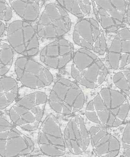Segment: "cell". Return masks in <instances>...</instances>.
I'll return each instance as SVG.
<instances>
[{
  "label": "cell",
  "instance_id": "cell-42",
  "mask_svg": "<svg viewBox=\"0 0 130 157\" xmlns=\"http://www.w3.org/2000/svg\"><path fill=\"white\" fill-rule=\"evenodd\" d=\"M106 40L104 34L101 35V40H100V50L106 52Z\"/></svg>",
  "mask_w": 130,
  "mask_h": 157
},
{
  "label": "cell",
  "instance_id": "cell-34",
  "mask_svg": "<svg viewBox=\"0 0 130 157\" xmlns=\"http://www.w3.org/2000/svg\"><path fill=\"white\" fill-rule=\"evenodd\" d=\"M121 52L123 53H130V40H123L121 41Z\"/></svg>",
  "mask_w": 130,
  "mask_h": 157
},
{
  "label": "cell",
  "instance_id": "cell-8",
  "mask_svg": "<svg viewBox=\"0 0 130 157\" xmlns=\"http://www.w3.org/2000/svg\"><path fill=\"white\" fill-rule=\"evenodd\" d=\"M63 134L66 148L72 155H81L90 146L89 133L81 116H76L69 121Z\"/></svg>",
  "mask_w": 130,
  "mask_h": 157
},
{
  "label": "cell",
  "instance_id": "cell-2",
  "mask_svg": "<svg viewBox=\"0 0 130 157\" xmlns=\"http://www.w3.org/2000/svg\"><path fill=\"white\" fill-rule=\"evenodd\" d=\"M45 105L37 101L35 92L28 94L11 107L8 112L10 120L24 131L34 132L43 118Z\"/></svg>",
  "mask_w": 130,
  "mask_h": 157
},
{
  "label": "cell",
  "instance_id": "cell-22",
  "mask_svg": "<svg viewBox=\"0 0 130 157\" xmlns=\"http://www.w3.org/2000/svg\"><path fill=\"white\" fill-rule=\"evenodd\" d=\"M108 56L110 66L113 69L117 70L119 67L121 57L120 53L110 52Z\"/></svg>",
  "mask_w": 130,
  "mask_h": 157
},
{
  "label": "cell",
  "instance_id": "cell-63",
  "mask_svg": "<svg viewBox=\"0 0 130 157\" xmlns=\"http://www.w3.org/2000/svg\"></svg>",
  "mask_w": 130,
  "mask_h": 157
},
{
  "label": "cell",
  "instance_id": "cell-1",
  "mask_svg": "<svg viewBox=\"0 0 130 157\" xmlns=\"http://www.w3.org/2000/svg\"><path fill=\"white\" fill-rule=\"evenodd\" d=\"M32 139L21 132L11 121L0 116V156L24 157L35 150Z\"/></svg>",
  "mask_w": 130,
  "mask_h": 157
},
{
  "label": "cell",
  "instance_id": "cell-53",
  "mask_svg": "<svg viewBox=\"0 0 130 157\" xmlns=\"http://www.w3.org/2000/svg\"><path fill=\"white\" fill-rule=\"evenodd\" d=\"M63 105V104H62ZM71 111L65 106L63 105V108H62V113L63 114H68L71 113Z\"/></svg>",
  "mask_w": 130,
  "mask_h": 157
},
{
  "label": "cell",
  "instance_id": "cell-52",
  "mask_svg": "<svg viewBox=\"0 0 130 157\" xmlns=\"http://www.w3.org/2000/svg\"><path fill=\"white\" fill-rule=\"evenodd\" d=\"M119 109L120 107L114 108V109H111L110 110V112L117 117V115L118 113L119 110Z\"/></svg>",
  "mask_w": 130,
  "mask_h": 157
},
{
  "label": "cell",
  "instance_id": "cell-56",
  "mask_svg": "<svg viewBox=\"0 0 130 157\" xmlns=\"http://www.w3.org/2000/svg\"><path fill=\"white\" fill-rule=\"evenodd\" d=\"M103 33H102V34H103ZM102 34H101V35H102ZM101 35L100 36H99V37L96 40L95 42V47L98 48L100 49V40H101Z\"/></svg>",
  "mask_w": 130,
  "mask_h": 157
},
{
  "label": "cell",
  "instance_id": "cell-28",
  "mask_svg": "<svg viewBox=\"0 0 130 157\" xmlns=\"http://www.w3.org/2000/svg\"><path fill=\"white\" fill-rule=\"evenodd\" d=\"M84 101V96L83 92H81L76 97L73 103V108H76L78 110L83 108Z\"/></svg>",
  "mask_w": 130,
  "mask_h": 157
},
{
  "label": "cell",
  "instance_id": "cell-11",
  "mask_svg": "<svg viewBox=\"0 0 130 157\" xmlns=\"http://www.w3.org/2000/svg\"><path fill=\"white\" fill-rule=\"evenodd\" d=\"M18 85L10 76L0 77V110L9 107L18 96Z\"/></svg>",
  "mask_w": 130,
  "mask_h": 157
},
{
  "label": "cell",
  "instance_id": "cell-54",
  "mask_svg": "<svg viewBox=\"0 0 130 157\" xmlns=\"http://www.w3.org/2000/svg\"><path fill=\"white\" fill-rule=\"evenodd\" d=\"M95 63H96L98 66L99 67V70L103 71L104 69H105V68H105L104 64H103V63H102L100 60L97 61Z\"/></svg>",
  "mask_w": 130,
  "mask_h": 157
},
{
  "label": "cell",
  "instance_id": "cell-43",
  "mask_svg": "<svg viewBox=\"0 0 130 157\" xmlns=\"http://www.w3.org/2000/svg\"><path fill=\"white\" fill-rule=\"evenodd\" d=\"M80 46L85 47V48L89 49L90 50H93V48H94L93 45H91V44L88 43V42L84 40L83 39H80Z\"/></svg>",
  "mask_w": 130,
  "mask_h": 157
},
{
  "label": "cell",
  "instance_id": "cell-20",
  "mask_svg": "<svg viewBox=\"0 0 130 157\" xmlns=\"http://www.w3.org/2000/svg\"><path fill=\"white\" fill-rule=\"evenodd\" d=\"M81 92V90L79 88L73 89L70 88L66 93L63 102L67 103L70 106H72L75 100Z\"/></svg>",
  "mask_w": 130,
  "mask_h": 157
},
{
  "label": "cell",
  "instance_id": "cell-49",
  "mask_svg": "<svg viewBox=\"0 0 130 157\" xmlns=\"http://www.w3.org/2000/svg\"><path fill=\"white\" fill-rule=\"evenodd\" d=\"M58 40V43L61 46H70L69 42L64 39H60Z\"/></svg>",
  "mask_w": 130,
  "mask_h": 157
},
{
  "label": "cell",
  "instance_id": "cell-25",
  "mask_svg": "<svg viewBox=\"0 0 130 157\" xmlns=\"http://www.w3.org/2000/svg\"><path fill=\"white\" fill-rule=\"evenodd\" d=\"M102 100L108 109H110V91L109 89L104 88L99 93Z\"/></svg>",
  "mask_w": 130,
  "mask_h": 157
},
{
  "label": "cell",
  "instance_id": "cell-37",
  "mask_svg": "<svg viewBox=\"0 0 130 157\" xmlns=\"http://www.w3.org/2000/svg\"><path fill=\"white\" fill-rule=\"evenodd\" d=\"M49 101H53V102H59V103L63 104V101H61L58 97V95L53 90H51L49 97Z\"/></svg>",
  "mask_w": 130,
  "mask_h": 157
},
{
  "label": "cell",
  "instance_id": "cell-6",
  "mask_svg": "<svg viewBox=\"0 0 130 157\" xmlns=\"http://www.w3.org/2000/svg\"><path fill=\"white\" fill-rule=\"evenodd\" d=\"M15 72L20 83L27 87L38 89L49 86L53 81L50 72L29 57H19L15 63Z\"/></svg>",
  "mask_w": 130,
  "mask_h": 157
},
{
  "label": "cell",
  "instance_id": "cell-60",
  "mask_svg": "<svg viewBox=\"0 0 130 157\" xmlns=\"http://www.w3.org/2000/svg\"><path fill=\"white\" fill-rule=\"evenodd\" d=\"M130 63V56L128 55V59H127V64H129Z\"/></svg>",
  "mask_w": 130,
  "mask_h": 157
},
{
  "label": "cell",
  "instance_id": "cell-44",
  "mask_svg": "<svg viewBox=\"0 0 130 157\" xmlns=\"http://www.w3.org/2000/svg\"><path fill=\"white\" fill-rule=\"evenodd\" d=\"M71 74L73 78H76L77 76L80 75V71H78V69L73 64L72 66V71Z\"/></svg>",
  "mask_w": 130,
  "mask_h": 157
},
{
  "label": "cell",
  "instance_id": "cell-47",
  "mask_svg": "<svg viewBox=\"0 0 130 157\" xmlns=\"http://www.w3.org/2000/svg\"><path fill=\"white\" fill-rule=\"evenodd\" d=\"M123 77H124V76H123L122 72H120L117 73L116 74L113 76V82L115 83H116V82H117L119 80H120L121 78H123Z\"/></svg>",
  "mask_w": 130,
  "mask_h": 157
},
{
  "label": "cell",
  "instance_id": "cell-30",
  "mask_svg": "<svg viewBox=\"0 0 130 157\" xmlns=\"http://www.w3.org/2000/svg\"><path fill=\"white\" fill-rule=\"evenodd\" d=\"M71 53H67L64 56H61L58 59V68L59 69L64 67L66 63H68L71 59Z\"/></svg>",
  "mask_w": 130,
  "mask_h": 157
},
{
  "label": "cell",
  "instance_id": "cell-50",
  "mask_svg": "<svg viewBox=\"0 0 130 157\" xmlns=\"http://www.w3.org/2000/svg\"><path fill=\"white\" fill-rule=\"evenodd\" d=\"M6 30V25L3 21L0 20V38L2 36Z\"/></svg>",
  "mask_w": 130,
  "mask_h": 157
},
{
  "label": "cell",
  "instance_id": "cell-19",
  "mask_svg": "<svg viewBox=\"0 0 130 157\" xmlns=\"http://www.w3.org/2000/svg\"><path fill=\"white\" fill-rule=\"evenodd\" d=\"M130 123H128L122 134V145L126 157H130Z\"/></svg>",
  "mask_w": 130,
  "mask_h": 157
},
{
  "label": "cell",
  "instance_id": "cell-23",
  "mask_svg": "<svg viewBox=\"0 0 130 157\" xmlns=\"http://www.w3.org/2000/svg\"><path fill=\"white\" fill-rule=\"evenodd\" d=\"M129 110V104L128 102L125 101L120 107L119 110L117 115V118L124 122L128 113Z\"/></svg>",
  "mask_w": 130,
  "mask_h": 157
},
{
  "label": "cell",
  "instance_id": "cell-4",
  "mask_svg": "<svg viewBox=\"0 0 130 157\" xmlns=\"http://www.w3.org/2000/svg\"><path fill=\"white\" fill-rule=\"evenodd\" d=\"M8 44L18 54L27 57L35 56L39 51V41L35 29L29 22L16 20L7 28Z\"/></svg>",
  "mask_w": 130,
  "mask_h": 157
},
{
  "label": "cell",
  "instance_id": "cell-9",
  "mask_svg": "<svg viewBox=\"0 0 130 157\" xmlns=\"http://www.w3.org/2000/svg\"><path fill=\"white\" fill-rule=\"evenodd\" d=\"M90 145L98 157H117L121 148L119 139L104 128L92 126L88 132Z\"/></svg>",
  "mask_w": 130,
  "mask_h": 157
},
{
  "label": "cell",
  "instance_id": "cell-7",
  "mask_svg": "<svg viewBox=\"0 0 130 157\" xmlns=\"http://www.w3.org/2000/svg\"><path fill=\"white\" fill-rule=\"evenodd\" d=\"M93 10L100 25L107 29L122 25L129 4L126 0H91Z\"/></svg>",
  "mask_w": 130,
  "mask_h": 157
},
{
  "label": "cell",
  "instance_id": "cell-36",
  "mask_svg": "<svg viewBox=\"0 0 130 157\" xmlns=\"http://www.w3.org/2000/svg\"><path fill=\"white\" fill-rule=\"evenodd\" d=\"M58 45L60 57L64 56L65 54L71 52V48L70 46H61L59 44Z\"/></svg>",
  "mask_w": 130,
  "mask_h": 157
},
{
  "label": "cell",
  "instance_id": "cell-32",
  "mask_svg": "<svg viewBox=\"0 0 130 157\" xmlns=\"http://www.w3.org/2000/svg\"><path fill=\"white\" fill-rule=\"evenodd\" d=\"M86 116L89 121L92 122L99 124V121L97 115L95 111L90 112L86 111L85 112Z\"/></svg>",
  "mask_w": 130,
  "mask_h": 157
},
{
  "label": "cell",
  "instance_id": "cell-13",
  "mask_svg": "<svg viewBox=\"0 0 130 157\" xmlns=\"http://www.w3.org/2000/svg\"><path fill=\"white\" fill-rule=\"evenodd\" d=\"M100 26L97 21L93 18H83L76 23L75 31L77 32L80 39H83L93 45L94 42V29Z\"/></svg>",
  "mask_w": 130,
  "mask_h": 157
},
{
  "label": "cell",
  "instance_id": "cell-35",
  "mask_svg": "<svg viewBox=\"0 0 130 157\" xmlns=\"http://www.w3.org/2000/svg\"><path fill=\"white\" fill-rule=\"evenodd\" d=\"M79 82L81 85L85 86L88 88L94 89L95 87V83L88 81L84 77H82Z\"/></svg>",
  "mask_w": 130,
  "mask_h": 157
},
{
  "label": "cell",
  "instance_id": "cell-51",
  "mask_svg": "<svg viewBox=\"0 0 130 157\" xmlns=\"http://www.w3.org/2000/svg\"><path fill=\"white\" fill-rule=\"evenodd\" d=\"M124 78L127 79L128 82H129L130 81V71H123L122 72Z\"/></svg>",
  "mask_w": 130,
  "mask_h": 157
},
{
  "label": "cell",
  "instance_id": "cell-61",
  "mask_svg": "<svg viewBox=\"0 0 130 157\" xmlns=\"http://www.w3.org/2000/svg\"><path fill=\"white\" fill-rule=\"evenodd\" d=\"M33 157H48V156H46L43 155L42 156H34Z\"/></svg>",
  "mask_w": 130,
  "mask_h": 157
},
{
  "label": "cell",
  "instance_id": "cell-15",
  "mask_svg": "<svg viewBox=\"0 0 130 157\" xmlns=\"http://www.w3.org/2000/svg\"><path fill=\"white\" fill-rule=\"evenodd\" d=\"M94 60L85 53L78 51L75 54L73 62L78 71H82L89 67L94 62Z\"/></svg>",
  "mask_w": 130,
  "mask_h": 157
},
{
  "label": "cell",
  "instance_id": "cell-40",
  "mask_svg": "<svg viewBox=\"0 0 130 157\" xmlns=\"http://www.w3.org/2000/svg\"><path fill=\"white\" fill-rule=\"evenodd\" d=\"M78 51L80 52H82V53H85V54H86L87 56L90 57L91 59H93L94 60H96L97 59L96 55H95V54H94V53L91 52L90 51L86 49H80Z\"/></svg>",
  "mask_w": 130,
  "mask_h": 157
},
{
  "label": "cell",
  "instance_id": "cell-14",
  "mask_svg": "<svg viewBox=\"0 0 130 157\" xmlns=\"http://www.w3.org/2000/svg\"><path fill=\"white\" fill-rule=\"evenodd\" d=\"M13 50L9 44L0 42V77L5 76L13 62Z\"/></svg>",
  "mask_w": 130,
  "mask_h": 157
},
{
  "label": "cell",
  "instance_id": "cell-18",
  "mask_svg": "<svg viewBox=\"0 0 130 157\" xmlns=\"http://www.w3.org/2000/svg\"><path fill=\"white\" fill-rule=\"evenodd\" d=\"M99 71V67L98 66L96 63H93L84 73V77L90 82L95 84L97 82Z\"/></svg>",
  "mask_w": 130,
  "mask_h": 157
},
{
  "label": "cell",
  "instance_id": "cell-16",
  "mask_svg": "<svg viewBox=\"0 0 130 157\" xmlns=\"http://www.w3.org/2000/svg\"><path fill=\"white\" fill-rule=\"evenodd\" d=\"M13 12L12 8L6 0H0V20L7 22L12 18Z\"/></svg>",
  "mask_w": 130,
  "mask_h": 157
},
{
  "label": "cell",
  "instance_id": "cell-41",
  "mask_svg": "<svg viewBox=\"0 0 130 157\" xmlns=\"http://www.w3.org/2000/svg\"><path fill=\"white\" fill-rule=\"evenodd\" d=\"M102 71V74L98 77L97 80V81L98 83V84L102 83V82L105 80V78H106V76L107 74V70L106 68H105L103 71Z\"/></svg>",
  "mask_w": 130,
  "mask_h": 157
},
{
  "label": "cell",
  "instance_id": "cell-24",
  "mask_svg": "<svg viewBox=\"0 0 130 157\" xmlns=\"http://www.w3.org/2000/svg\"><path fill=\"white\" fill-rule=\"evenodd\" d=\"M121 41L122 40L117 34L115 38L113 40L110 48L109 51L110 52L120 53L121 52Z\"/></svg>",
  "mask_w": 130,
  "mask_h": 157
},
{
  "label": "cell",
  "instance_id": "cell-33",
  "mask_svg": "<svg viewBox=\"0 0 130 157\" xmlns=\"http://www.w3.org/2000/svg\"><path fill=\"white\" fill-rule=\"evenodd\" d=\"M49 104L50 107L56 112L61 113L62 112V108H63L62 104L59 102L50 101H49Z\"/></svg>",
  "mask_w": 130,
  "mask_h": 157
},
{
  "label": "cell",
  "instance_id": "cell-45",
  "mask_svg": "<svg viewBox=\"0 0 130 157\" xmlns=\"http://www.w3.org/2000/svg\"><path fill=\"white\" fill-rule=\"evenodd\" d=\"M73 39L74 41L77 45H80V37L79 34L76 31L74 30L73 34Z\"/></svg>",
  "mask_w": 130,
  "mask_h": 157
},
{
  "label": "cell",
  "instance_id": "cell-3",
  "mask_svg": "<svg viewBox=\"0 0 130 157\" xmlns=\"http://www.w3.org/2000/svg\"><path fill=\"white\" fill-rule=\"evenodd\" d=\"M71 26L68 12L58 4L50 3L46 5L39 15L36 33L43 38L55 39L65 35Z\"/></svg>",
  "mask_w": 130,
  "mask_h": 157
},
{
  "label": "cell",
  "instance_id": "cell-58",
  "mask_svg": "<svg viewBox=\"0 0 130 157\" xmlns=\"http://www.w3.org/2000/svg\"><path fill=\"white\" fill-rule=\"evenodd\" d=\"M70 88L73 89H78V86H77L76 84H74V83H72V84Z\"/></svg>",
  "mask_w": 130,
  "mask_h": 157
},
{
  "label": "cell",
  "instance_id": "cell-12",
  "mask_svg": "<svg viewBox=\"0 0 130 157\" xmlns=\"http://www.w3.org/2000/svg\"><path fill=\"white\" fill-rule=\"evenodd\" d=\"M58 4L68 13L82 19L88 16L91 10L90 0H57Z\"/></svg>",
  "mask_w": 130,
  "mask_h": 157
},
{
  "label": "cell",
  "instance_id": "cell-38",
  "mask_svg": "<svg viewBox=\"0 0 130 157\" xmlns=\"http://www.w3.org/2000/svg\"><path fill=\"white\" fill-rule=\"evenodd\" d=\"M129 54H121L119 64L118 68L121 69L127 64V59Z\"/></svg>",
  "mask_w": 130,
  "mask_h": 157
},
{
  "label": "cell",
  "instance_id": "cell-29",
  "mask_svg": "<svg viewBox=\"0 0 130 157\" xmlns=\"http://www.w3.org/2000/svg\"><path fill=\"white\" fill-rule=\"evenodd\" d=\"M116 86L125 91L130 90V83L124 77L115 83Z\"/></svg>",
  "mask_w": 130,
  "mask_h": 157
},
{
  "label": "cell",
  "instance_id": "cell-57",
  "mask_svg": "<svg viewBox=\"0 0 130 157\" xmlns=\"http://www.w3.org/2000/svg\"><path fill=\"white\" fill-rule=\"evenodd\" d=\"M118 29V27H112L106 30L108 31H109V32H112L117 31Z\"/></svg>",
  "mask_w": 130,
  "mask_h": 157
},
{
  "label": "cell",
  "instance_id": "cell-17",
  "mask_svg": "<svg viewBox=\"0 0 130 157\" xmlns=\"http://www.w3.org/2000/svg\"><path fill=\"white\" fill-rule=\"evenodd\" d=\"M110 108L114 109L120 107L126 101L125 96L119 91L110 90Z\"/></svg>",
  "mask_w": 130,
  "mask_h": 157
},
{
  "label": "cell",
  "instance_id": "cell-26",
  "mask_svg": "<svg viewBox=\"0 0 130 157\" xmlns=\"http://www.w3.org/2000/svg\"><path fill=\"white\" fill-rule=\"evenodd\" d=\"M110 112V110L108 109L98 111L96 112L99 121V124L102 125H106L109 117Z\"/></svg>",
  "mask_w": 130,
  "mask_h": 157
},
{
  "label": "cell",
  "instance_id": "cell-39",
  "mask_svg": "<svg viewBox=\"0 0 130 157\" xmlns=\"http://www.w3.org/2000/svg\"><path fill=\"white\" fill-rule=\"evenodd\" d=\"M117 119H118V118H117L116 116L110 112L109 117V119L106 124V126H109V127H113L114 122Z\"/></svg>",
  "mask_w": 130,
  "mask_h": 157
},
{
  "label": "cell",
  "instance_id": "cell-55",
  "mask_svg": "<svg viewBox=\"0 0 130 157\" xmlns=\"http://www.w3.org/2000/svg\"><path fill=\"white\" fill-rule=\"evenodd\" d=\"M130 3L128 5L127 8V12H126V18H127V22L130 24Z\"/></svg>",
  "mask_w": 130,
  "mask_h": 157
},
{
  "label": "cell",
  "instance_id": "cell-5",
  "mask_svg": "<svg viewBox=\"0 0 130 157\" xmlns=\"http://www.w3.org/2000/svg\"><path fill=\"white\" fill-rule=\"evenodd\" d=\"M37 144L42 155L46 156L61 157L66 153L64 134L58 121L54 115L48 116L41 124Z\"/></svg>",
  "mask_w": 130,
  "mask_h": 157
},
{
  "label": "cell",
  "instance_id": "cell-62",
  "mask_svg": "<svg viewBox=\"0 0 130 157\" xmlns=\"http://www.w3.org/2000/svg\"><path fill=\"white\" fill-rule=\"evenodd\" d=\"M89 157L77 156V157Z\"/></svg>",
  "mask_w": 130,
  "mask_h": 157
},
{
  "label": "cell",
  "instance_id": "cell-27",
  "mask_svg": "<svg viewBox=\"0 0 130 157\" xmlns=\"http://www.w3.org/2000/svg\"><path fill=\"white\" fill-rule=\"evenodd\" d=\"M93 101H94V107H95V109L97 111L108 109L105 105V103H104L103 101L102 100L99 94L97 95L96 97L95 98Z\"/></svg>",
  "mask_w": 130,
  "mask_h": 157
},
{
  "label": "cell",
  "instance_id": "cell-10",
  "mask_svg": "<svg viewBox=\"0 0 130 157\" xmlns=\"http://www.w3.org/2000/svg\"><path fill=\"white\" fill-rule=\"evenodd\" d=\"M11 7L22 20L34 22L39 17L45 0H8Z\"/></svg>",
  "mask_w": 130,
  "mask_h": 157
},
{
  "label": "cell",
  "instance_id": "cell-48",
  "mask_svg": "<svg viewBox=\"0 0 130 157\" xmlns=\"http://www.w3.org/2000/svg\"><path fill=\"white\" fill-rule=\"evenodd\" d=\"M86 111H87L93 112L95 111V109L94 107V101L91 100L87 104L86 107Z\"/></svg>",
  "mask_w": 130,
  "mask_h": 157
},
{
  "label": "cell",
  "instance_id": "cell-31",
  "mask_svg": "<svg viewBox=\"0 0 130 157\" xmlns=\"http://www.w3.org/2000/svg\"><path fill=\"white\" fill-rule=\"evenodd\" d=\"M118 35L121 40H130V31L128 28H123L118 32Z\"/></svg>",
  "mask_w": 130,
  "mask_h": 157
},
{
  "label": "cell",
  "instance_id": "cell-59",
  "mask_svg": "<svg viewBox=\"0 0 130 157\" xmlns=\"http://www.w3.org/2000/svg\"><path fill=\"white\" fill-rule=\"evenodd\" d=\"M93 49L94 50V51L95 52H97V53H99V52H100V49L98 48H95H95H93Z\"/></svg>",
  "mask_w": 130,
  "mask_h": 157
},
{
  "label": "cell",
  "instance_id": "cell-46",
  "mask_svg": "<svg viewBox=\"0 0 130 157\" xmlns=\"http://www.w3.org/2000/svg\"><path fill=\"white\" fill-rule=\"evenodd\" d=\"M60 83H61L63 85H65L68 87H71V86L72 84V82L70 81L68 79H65V78H61L58 80Z\"/></svg>",
  "mask_w": 130,
  "mask_h": 157
},
{
  "label": "cell",
  "instance_id": "cell-21",
  "mask_svg": "<svg viewBox=\"0 0 130 157\" xmlns=\"http://www.w3.org/2000/svg\"><path fill=\"white\" fill-rule=\"evenodd\" d=\"M70 88L60 83L58 81L56 82L53 86L52 90L56 93L58 97L62 101H64L65 95Z\"/></svg>",
  "mask_w": 130,
  "mask_h": 157
}]
</instances>
